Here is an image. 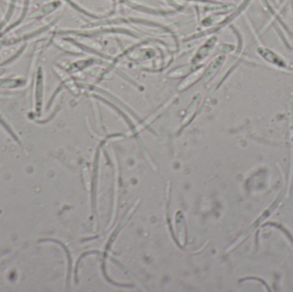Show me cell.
<instances>
[{
    "mask_svg": "<svg viewBox=\"0 0 293 292\" xmlns=\"http://www.w3.org/2000/svg\"><path fill=\"white\" fill-rule=\"evenodd\" d=\"M257 53L265 60L266 62L275 65L277 67L282 68V69L287 68V63L285 62V59L281 58V56H279V54H277L272 49L265 47V46H259L257 48Z\"/></svg>",
    "mask_w": 293,
    "mask_h": 292,
    "instance_id": "cell-1",
    "label": "cell"
},
{
    "mask_svg": "<svg viewBox=\"0 0 293 292\" xmlns=\"http://www.w3.org/2000/svg\"><path fill=\"white\" fill-rule=\"evenodd\" d=\"M43 71L42 68L39 67L37 70L36 79H35V105L37 113H39L41 109L42 96H43Z\"/></svg>",
    "mask_w": 293,
    "mask_h": 292,
    "instance_id": "cell-2",
    "label": "cell"
},
{
    "mask_svg": "<svg viewBox=\"0 0 293 292\" xmlns=\"http://www.w3.org/2000/svg\"><path fill=\"white\" fill-rule=\"evenodd\" d=\"M226 60V58L224 56L219 57L217 59L214 60V62L211 63L210 67L207 68V71L205 73L204 78L206 82H208L210 80L214 78V76L218 73L219 70L221 69V66L223 65L224 62Z\"/></svg>",
    "mask_w": 293,
    "mask_h": 292,
    "instance_id": "cell-3",
    "label": "cell"
},
{
    "mask_svg": "<svg viewBox=\"0 0 293 292\" xmlns=\"http://www.w3.org/2000/svg\"><path fill=\"white\" fill-rule=\"evenodd\" d=\"M60 5H61V3L59 1H53L52 3L48 4L46 6H42L41 8L38 9L37 11H35L33 13L32 17H34V18L45 17L47 15L50 14V13L59 8Z\"/></svg>",
    "mask_w": 293,
    "mask_h": 292,
    "instance_id": "cell-4",
    "label": "cell"
},
{
    "mask_svg": "<svg viewBox=\"0 0 293 292\" xmlns=\"http://www.w3.org/2000/svg\"><path fill=\"white\" fill-rule=\"evenodd\" d=\"M26 81L22 78H6L0 79V87L5 88H15L25 83Z\"/></svg>",
    "mask_w": 293,
    "mask_h": 292,
    "instance_id": "cell-5",
    "label": "cell"
},
{
    "mask_svg": "<svg viewBox=\"0 0 293 292\" xmlns=\"http://www.w3.org/2000/svg\"><path fill=\"white\" fill-rule=\"evenodd\" d=\"M29 4H30V0H23V12H22L21 17H19V19L17 20V22H16L14 24L10 26V27L7 28V30H6L4 33H6V32L12 30V28H16L17 26L19 25L20 23L23 22V20L25 19L26 16H27V12H28V7H29Z\"/></svg>",
    "mask_w": 293,
    "mask_h": 292,
    "instance_id": "cell-6",
    "label": "cell"
},
{
    "mask_svg": "<svg viewBox=\"0 0 293 292\" xmlns=\"http://www.w3.org/2000/svg\"><path fill=\"white\" fill-rule=\"evenodd\" d=\"M16 3L17 0H10V4H9L8 11L6 13V17L4 18L3 21L0 23V30L5 27V26L9 23V21L12 18V15L14 13L15 7H16Z\"/></svg>",
    "mask_w": 293,
    "mask_h": 292,
    "instance_id": "cell-7",
    "label": "cell"
},
{
    "mask_svg": "<svg viewBox=\"0 0 293 292\" xmlns=\"http://www.w3.org/2000/svg\"><path fill=\"white\" fill-rule=\"evenodd\" d=\"M4 72H5V70H4V69H0V76H1L2 74H4Z\"/></svg>",
    "mask_w": 293,
    "mask_h": 292,
    "instance_id": "cell-8",
    "label": "cell"
},
{
    "mask_svg": "<svg viewBox=\"0 0 293 292\" xmlns=\"http://www.w3.org/2000/svg\"><path fill=\"white\" fill-rule=\"evenodd\" d=\"M2 1H3V0H0V2H2Z\"/></svg>",
    "mask_w": 293,
    "mask_h": 292,
    "instance_id": "cell-9",
    "label": "cell"
}]
</instances>
